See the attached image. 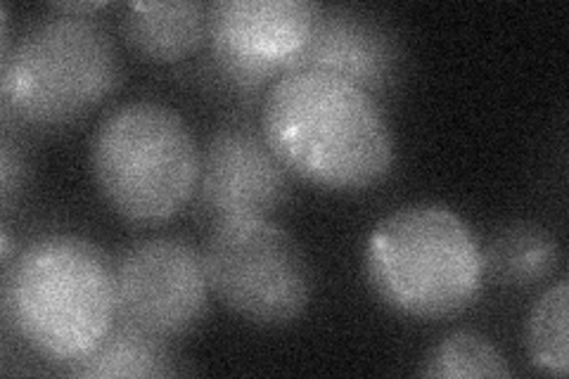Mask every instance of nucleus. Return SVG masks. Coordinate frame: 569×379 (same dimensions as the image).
<instances>
[{
    "instance_id": "f257e3e1",
    "label": "nucleus",
    "mask_w": 569,
    "mask_h": 379,
    "mask_svg": "<svg viewBox=\"0 0 569 379\" xmlns=\"http://www.w3.org/2000/svg\"><path fill=\"white\" fill-rule=\"evenodd\" d=\"M261 131L292 176L326 190H368L395 164L382 107L326 71H288L263 98Z\"/></svg>"
},
{
    "instance_id": "f03ea898",
    "label": "nucleus",
    "mask_w": 569,
    "mask_h": 379,
    "mask_svg": "<svg viewBox=\"0 0 569 379\" xmlns=\"http://www.w3.org/2000/svg\"><path fill=\"white\" fill-rule=\"evenodd\" d=\"M3 316L33 353L71 366L114 328V266L91 240L48 235L6 266Z\"/></svg>"
},
{
    "instance_id": "7ed1b4c3",
    "label": "nucleus",
    "mask_w": 569,
    "mask_h": 379,
    "mask_svg": "<svg viewBox=\"0 0 569 379\" xmlns=\"http://www.w3.org/2000/svg\"><path fill=\"white\" fill-rule=\"evenodd\" d=\"M366 270L389 309L422 320L466 311L487 276L472 230L439 205L406 207L380 221L366 247Z\"/></svg>"
},
{
    "instance_id": "20e7f679",
    "label": "nucleus",
    "mask_w": 569,
    "mask_h": 379,
    "mask_svg": "<svg viewBox=\"0 0 569 379\" xmlns=\"http://www.w3.org/2000/svg\"><path fill=\"white\" fill-rule=\"evenodd\" d=\"M119 77L110 31L88 14L52 10L0 58V100L8 121L60 129L93 112Z\"/></svg>"
},
{
    "instance_id": "39448f33",
    "label": "nucleus",
    "mask_w": 569,
    "mask_h": 379,
    "mask_svg": "<svg viewBox=\"0 0 569 379\" xmlns=\"http://www.w3.org/2000/svg\"><path fill=\"white\" fill-rule=\"evenodd\" d=\"M202 152L190 126L152 100L119 104L91 142V169L104 202L131 223H164L198 192Z\"/></svg>"
},
{
    "instance_id": "423d86ee",
    "label": "nucleus",
    "mask_w": 569,
    "mask_h": 379,
    "mask_svg": "<svg viewBox=\"0 0 569 379\" xmlns=\"http://www.w3.org/2000/svg\"><path fill=\"white\" fill-rule=\"evenodd\" d=\"M209 290L240 318L278 328L311 299V266L292 235L271 219L217 223L202 249Z\"/></svg>"
},
{
    "instance_id": "0eeeda50",
    "label": "nucleus",
    "mask_w": 569,
    "mask_h": 379,
    "mask_svg": "<svg viewBox=\"0 0 569 379\" xmlns=\"http://www.w3.org/2000/svg\"><path fill=\"white\" fill-rule=\"evenodd\" d=\"M309 0H219L209 6V46L219 77L240 96H259L288 74L318 14Z\"/></svg>"
},
{
    "instance_id": "6e6552de",
    "label": "nucleus",
    "mask_w": 569,
    "mask_h": 379,
    "mask_svg": "<svg viewBox=\"0 0 569 379\" xmlns=\"http://www.w3.org/2000/svg\"><path fill=\"white\" fill-rule=\"evenodd\" d=\"M117 322L159 339L190 332L207 311L202 251L178 238H150L114 263Z\"/></svg>"
},
{
    "instance_id": "1a4fd4ad",
    "label": "nucleus",
    "mask_w": 569,
    "mask_h": 379,
    "mask_svg": "<svg viewBox=\"0 0 569 379\" xmlns=\"http://www.w3.org/2000/svg\"><path fill=\"white\" fill-rule=\"evenodd\" d=\"M290 171L266 140L261 126L230 121L202 150L198 209L217 226L244 219H271L288 202Z\"/></svg>"
},
{
    "instance_id": "9d476101",
    "label": "nucleus",
    "mask_w": 569,
    "mask_h": 379,
    "mask_svg": "<svg viewBox=\"0 0 569 379\" xmlns=\"http://www.w3.org/2000/svg\"><path fill=\"white\" fill-rule=\"evenodd\" d=\"M340 77L376 96L399 79L401 46L382 20L353 8H318L316 24L290 71Z\"/></svg>"
},
{
    "instance_id": "9b49d317",
    "label": "nucleus",
    "mask_w": 569,
    "mask_h": 379,
    "mask_svg": "<svg viewBox=\"0 0 569 379\" xmlns=\"http://www.w3.org/2000/svg\"><path fill=\"white\" fill-rule=\"evenodd\" d=\"M121 31L140 58L178 62L209 39V6L198 0L129 3L123 8Z\"/></svg>"
},
{
    "instance_id": "f8f14e48",
    "label": "nucleus",
    "mask_w": 569,
    "mask_h": 379,
    "mask_svg": "<svg viewBox=\"0 0 569 379\" xmlns=\"http://www.w3.org/2000/svg\"><path fill=\"white\" fill-rule=\"evenodd\" d=\"M176 372V358L167 339L114 325L100 345L67 366V375L86 379L107 377H169Z\"/></svg>"
},
{
    "instance_id": "ddd939ff",
    "label": "nucleus",
    "mask_w": 569,
    "mask_h": 379,
    "mask_svg": "<svg viewBox=\"0 0 569 379\" xmlns=\"http://www.w3.org/2000/svg\"><path fill=\"white\" fill-rule=\"evenodd\" d=\"M560 261L558 242L539 226H512L498 232L485 255V273L510 287L546 280Z\"/></svg>"
},
{
    "instance_id": "4468645a",
    "label": "nucleus",
    "mask_w": 569,
    "mask_h": 379,
    "mask_svg": "<svg viewBox=\"0 0 569 379\" xmlns=\"http://www.w3.org/2000/svg\"><path fill=\"white\" fill-rule=\"evenodd\" d=\"M567 301L569 285L560 280L548 287L531 309L527 320V353L531 363L546 375L565 377L569 368L567 353Z\"/></svg>"
},
{
    "instance_id": "2eb2a0df",
    "label": "nucleus",
    "mask_w": 569,
    "mask_h": 379,
    "mask_svg": "<svg viewBox=\"0 0 569 379\" xmlns=\"http://www.w3.org/2000/svg\"><path fill=\"white\" fill-rule=\"evenodd\" d=\"M425 377H510V368L491 341L475 332H451L425 358Z\"/></svg>"
},
{
    "instance_id": "dca6fc26",
    "label": "nucleus",
    "mask_w": 569,
    "mask_h": 379,
    "mask_svg": "<svg viewBox=\"0 0 569 379\" xmlns=\"http://www.w3.org/2000/svg\"><path fill=\"white\" fill-rule=\"evenodd\" d=\"M27 178V159L20 148V142H14L10 131L3 133V146H0V183H3V207L10 209L12 197L24 188Z\"/></svg>"
}]
</instances>
